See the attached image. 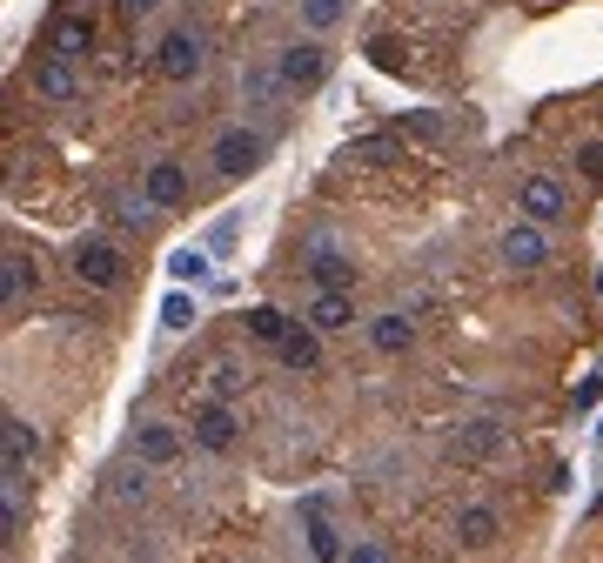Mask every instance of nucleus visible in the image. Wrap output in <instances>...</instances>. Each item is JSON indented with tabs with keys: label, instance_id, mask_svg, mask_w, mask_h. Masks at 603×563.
I'll use <instances>...</instances> for the list:
<instances>
[{
	"label": "nucleus",
	"instance_id": "obj_5",
	"mask_svg": "<svg viewBox=\"0 0 603 563\" xmlns=\"http://www.w3.org/2000/svg\"><path fill=\"white\" fill-rule=\"evenodd\" d=\"M496 256H503V269H516V275H530V269H543L550 262V228L543 221H509L503 228V241H496Z\"/></svg>",
	"mask_w": 603,
	"mask_h": 563
},
{
	"label": "nucleus",
	"instance_id": "obj_29",
	"mask_svg": "<svg viewBox=\"0 0 603 563\" xmlns=\"http://www.w3.org/2000/svg\"><path fill=\"white\" fill-rule=\"evenodd\" d=\"M402 54H409V47H396V41H369V61H376L383 74H402V80H416V67H409Z\"/></svg>",
	"mask_w": 603,
	"mask_h": 563
},
{
	"label": "nucleus",
	"instance_id": "obj_13",
	"mask_svg": "<svg viewBox=\"0 0 603 563\" xmlns=\"http://www.w3.org/2000/svg\"><path fill=\"white\" fill-rule=\"evenodd\" d=\"M134 456H141L148 469H168V463L182 456V430H175V423H141V430H134Z\"/></svg>",
	"mask_w": 603,
	"mask_h": 563
},
{
	"label": "nucleus",
	"instance_id": "obj_1",
	"mask_svg": "<svg viewBox=\"0 0 603 563\" xmlns=\"http://www.w3.org/2000/svg\"><path fill=\"white\" fill-rule=\"evenodd\" d=\"M202 67H208V41H202V28H168V34H161V47H154V74L168 80V88H189V80H202Z\"/></svg>",
	"mask_w": 603,
	"mask_h": 563
},
{
	"label": "nucleus",
	"instance_id": "obj_32",
	"mask_svg": "<svg viewBox=\"0 0 603 563\" xmlns=\"http://www.w3.org/2000/svg\"><path fill=\"white\" fill-rule=\"evenodd\" d=\"M402 128L422 134V141H443V121H437V115H402Z\"/></svg>",
	"mask_w": 603,
	"mask_h": 563
},
{
	"label": "nucleus",
	"instance_id": "obj_14",
	"mask_svg": "<svg viewBox=\"0 0 603 563\" xmlns=\"http://www.w3.org/2000/svg\"><path fill=\"white\" fill-rule=\"evenodd\" d=\"M496 537H503V517L489 504H463L456 510V543L463 550H496Z\"/></svg>",
	"mask_w": 603,
	"mask_h": 563
},
{
	"label": "nucleus",
	"instance_id": "obj_16",
	"mask_svg": "<svg viewBox=\"0 0 603 563\" xmlns=\"http://www.w3.org/2000/svg\"><path fill=\"white\" fill-rule=\"evenodd\" d=\"M369 343H376V356H409L416 349V322L402 308H389V315L369 322Z\"/></svg>",
	"mask_w": 603,
	"mask_h": 563
},
{
	"label": "nucleus",
	"instance_id": "obj_10",
	"mask_svg": "<svg viewBox=\"0 0 603 563\" xmlns=\"http://www.w3.org/2000/svg\"><path fill=\"white\" fill-rule=\"evenodd\" d=\"M189 436H195V443H202L208 456H228V450H235V436H241V423H235V410H228V402L215 396L208 410L195 416V430H189Z\"/></svg>",
	"mask_w": 603,
	"mask_h": 563
},
{
	"label": "nucleus",
	"instance_id": "obj_24",
	"mask_svg": "<svg viewBox=\"0 0 603 563\" xmlns=\"http://www.w3.org/2000/svg\"><path fill=\"white\" fill-rule=\"evenodd\" d=\"M315 289H356V269H349V256H322V262H309L302 269Z\"/></svg>",
	"mask_w": 603,
	"mask_h": 563
},
{
	"label": "nucleus",
	"instance_id": "obj_17",
	"mask_svg": "<svg viewBox=\"0 0 603 563\" xmlns=\"http://www.w3.org/2000/svg\"><path fill=\"white\" fill-rule=\"evenodd\" d=\"M47 47L80 61V54L95 47V21H88V14H54V21H47Z\"/></svg>",
	"mask_w": 603,
	"mask_h": 563
},
{
	"label": "nucleus",
	"instance_id": "obj_20",
	"mask_svg": "<svg viewBox=\"0 0 603 563\" xmlns=\"http://www.w3.org/2000/svg\"><path fill=\"white\" fill-rule=\"evenodd\" d=\"M322 256H349V241H342L329 221L302 228V241H295V269H309V262H322Z\"/></svg>",
	"mask_w": 603,
	"mask_h": 563
},
{
	"label": "nucleus",
	"instance_id": "obj_22",
	"mask_svg": "<svg viewBox=\"0 0 603 563\" xmlns=\"http://www.w3.org/2000/svg\"><path fill=\"white\" fill-rule=\"evenodd\" d=\"M302 517H309V550H315L322 563H335V556H342V530H335L315 504H302Z\"/></svg>",
	"mask_w": 603,
	"mask_h": 563
},
{
	"label": "nucleus",
	"instance_id": "obj_12",
	"mask_svg": "<svg viewBox=\"0 0 603 563\" xmlns=\"http://www.w3.org/2000/svg\"><path fill=\"white\" fill-rule=\"evenodd\" d=\"M322 329H315V322L302 315V322H289V336L276 343V356H282V369H295V376H309L315 362H322V343H315Z\"/></svg>",
	"mask_w": 603,
	"mask_h": 563
},
{
	"label": "nucleus",
	"instance_id": "obj_11",
	"mask_svg": "<svg viewBox=\"0 0 603 563\" xmlns=\"http://www.w3.org/2000/svg\"><path fill=\"white\" fill-rule=\"evenodd\" d=\"M28 295H34V262L21 249H8V256H0V308H8V322H21Z\"/></svg>",
	"mask_w": 603,
	"mask_h": 563
},
{
	"label": "nucleus",
	"instance_id": "obj_25",
	"mask_svg": "<svg viewBox=\"0 0 603 563\" xmlns=\"http://www.w3.org/2000/svg\"><path fill=\"white\" fill-rule=\"evenodd\" d=\"M241 322H248V336H255V343H269V349L289 336V315H282V308H248Z\"/></svg>",
	"mask_w": 603,
	"mask_h": 563
},
{
	"label": "nucleus",
	"instance_id": "obj_21",
	"mask_svg": "<svg viewBox=\"0 0 603 563\" xmlns=\"http://www.w3.org/2000/svg\"><path fill=\"white\" fill-rule=\"evenodd\" d=\"M295 14L309 34H335L342 21H349V0H295Z\"/></svg>",
	"mask_w": 603,
	"mask_h": 563
},
{
	"label": "nucleus",
	"instance_id": "obj_8",
	"mask_svg": "<svg viewBox=\"0 0 603 563\" xmlns=\"http://www.w3.org/2000/svg\"><path fill=\"white\" fill-rule=\"evenodd\" d=\"M34 95L54 101V108L80 95V67H74V54H54V47H47V54L34 61Z\"/></svg>",
	"mask_w": 603,
	"mask_h": 563
},
{
	"label": "nucleus",
	"instance_id": "obj_3",
	"mask_svg": "<svg viewBox=\"0 0 603 563\" xmlns=\"http://www.w3.org/2000/svg\"><path fill=\"white\" fill-rule=\"evenodd\" d=\"M208 161H215V175H222V182H248V175L269 161V134L235 121V128H222V134H215V154H208Z\"/></svg>",
	"mask_w": 603,
	"mask_h": 563
},
{
	"label": "nucleus",
	"instance_id": "obj_26",
	"mask_svg": "<svg viewBox=\"0 0 603 563\" xmlns=\"http://www.w3.org/2000/svg\"><path fill=\"white\" fill-rule=\"evenodd\" d=\"M342 161H376V169H383V161H402V148H396L389 134H369V141H349V148H342Z\"/></svg>",
	"mask_w": 603,
	"mask_h": 563
},
{
	"label": "nucleus",
	"instance_id": "obj_30",
	"mask_svg": "<svg viewBox=\"0 0 603 563\" xmlns=\"http://www.w3.org/2000/svg\"><path fill=\"white\" fill-rule=\"evenodd\" d=\"M577 175L603 188V141H583V148H577Z\"/></svg>",
	"mask_w": 603,
	"mask_h": 563
},
{
	"label": "nucleus",
	"instance_id": "obj_34",
	"mask_svg": "<svg viewBox=\"0 0 603 563\" xmlns=\"http://www.w3.org/2000/svg\"><path fill=\"white\" fill-rule=\"evenodd\" d=\"M596 295H603V269H596Z\"/></svg>",
	"mask_w": 603,
	"mask_h": 563
},
{
	"label": "nucleus",
	"instance_id": "obj_23",
	"mask_svg": "<svg viewBox=\"0 0 603 563\" xmlns=\"http://www.w3.org/2000/svg\"><path fill=\"white\" fill-rule=\"evenodd\" d=\"M148 497V463L134 456L128 469H115V483H108V504H141Z\"/></svg>",
	"mask_w": 603,
	"mask_h": 563
},
{
	"label": "nucleus",
	"instance_id": "obj_7",
	"mask_svg": "<svg viewBox=\"0 0 603 563\" xmlns=\"http://www.w3.org/2000/svg\"><path fill=\"white\" fill-rule=\"evenodd\" d=\"M34 450H41V436H34L28 416H8V423H0V483H21V490H28V463H34Z\"/></svg>",
	"mask_w": 603,
	"mask_h": 563
},
{
	"label": "nucleus",
	"instance_id": "obj_4",
	"mask_svg": "<svg viewBox=\"0 0 603 563\" xmlns=\"http://www.w3.org/2000/svg\"><path fill=\"white\" fill-rule=\"evenodd\" d=\"M74 282H88V289H121V282H128V256H121V241H108V235L74 241Z\"/></svg>",
	"mask_w": 603,
	"mask_h": 563
},
{
	"label": "nucleus",
	"instance_id": "obj_19",
	"mask_svg": "<svg viewBox=\"0 0 603 563\" xmlns=\"http://www.w3.org/2000/svg\"><path fill=\"white\" fill-rule=\"evenodd\" d=\"M241 95H248L255 108H276V101H289V88H282L276 61H255V67H241Z\"/></svg>",
	"mask_w": 603,
	"mask_h": 563
},
{
	"label": "nucleus",
	"instance_id": "obj_6",
	"mask_svg": "<svg viewBox=\"0 0 603 563\" xmlns=\"http://www.w3.org/2000/svg\"><path fill=\"white\" fill-rule=\"evenodd\" d=\"M516 215H530V221L557 228V221L570 215V188H563L557 175H524V188H516Z\"/></svg>",
	"mask_w": 603,
	"mask_h": 563
},
{
	"label": "nucleus",
	"instance_id": "obj_2",
	"mask_svg": "<svg viewBox=\"0 0 603 563\" xmlns=\"http://www.w3.org/2000/svg\"><path fill=\"white\" fill-rule=\"evenodd\" d=\"M329 67H335V54H329V41H322V34H309V41H289V47L276 54V74H282L289 101H295V95H315L322 80H329Z\"/></svg>",
	"mask_w": 603,
	"mask_h": 563
},
{
	"label": "nucleus",
	"instance_id": "obj_18",
	"mask_svg": "<svg viewBox=\"0 0 603 563\" xmlns=\"http://www.w3.org/2000/svg\"><path fill=\"white\" fill-rule=\"evenodd\" d=\"M503 443H509V436H503V423H489V416L456 430V456H470V463H489V456H503Z\"/></svg>",
	"mask_w": 603,
	"mask_h": 563
},
{
	"label": "nucleus",
	"instance_id": "obj_9",
	"mask_svg": "<svg viewBox=\"0 0 603 563\" xmlns=\"http://www.w3.org/2000/svg\"><path fill=\"white\" fill-rule=\"evenodd\" d=\"M141 188H148L161 208H182V202H189V169H182L175 154H154L148 169H141Z\"/></svg>",
	"mask_w": 603,
	"mask_h": 563
},
{
	"label": "nucleus",
	"instance_id": "obj_31",
	"mask_svg": "<svg viewBox=\"0 0 603 563\" xmlns=\"http://www.w3.org/2000/svg\"><path fill=\"white\" fill-rule=\"evenodd\" d=\"M161 322H168V329H189V322H195V302H189V295L175 289V295L161 302Z\"/></svg>",
	"mask_w": 603,
	"mask_h": 563
},
{
	"label": "nucleus",
	"instance_id": "obj_15",
	"mask_svg": "<svg viewBox=\"0 0 603 563\" xmlns=\"http://www.w3.org/2000/svg\"><path fill=\"white\" fill-rule=\"evenodd\" d=\"M349 295H356V289H315V302H309V322H315L322 336H342V329L356 322V302H349Z\"/></svg>",
	"mask_w": 603,
	"mask_h": 563
},
{
	"label": "nucleus",
	"instance_id": "obj_28",
	"mask_svg": "<svg viewBox=\"0 0 603 563\" xmlns=\"http://www.w3.org/2000/svg\"><path fill=\"white\" fill-rule=\"evenodd\" d=\"M168 275H175V282H202L208 275V249H175V256H168Z\"/></svg>",
	"mask_w": 603,
	"mask_h": 563
},
{
	"label": "nucleus",
	"instance_id": "obj_33",
	"mask_svg": "<svg viewBox=\"0 0 603 563\" xmlns=\"http://www.w3.org/2000/svg\"><path fill=\"white\" fill-rule=\"evenodd\" d=\"M161 8H168V0H121L128 21H148V14H161Z\"/></svg>",
	"mask_w": 603,
	"mask_h": 563
},
{
	"label": "nucleus",
	"instance_id": "obj_27",
	"mask_svg": "<svg viewBox=\"0 0 603 563\" xmlns=\"http://www.w3.org/2000/svg\"><path fill=\"white\" fill-rule=\"evenodd\" d=\"M208 376H215V396H222V402H235V396L248 389V369H241L235 356H215V369H208Z\"/></svg>",
	"mask_w": 603,
	"mask_h": 563
}]
</instances>
